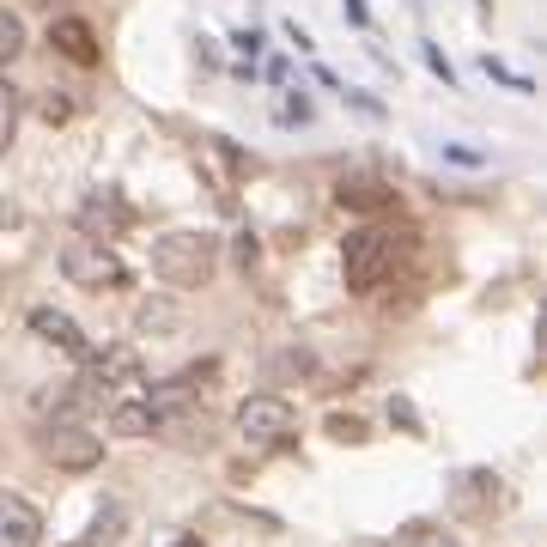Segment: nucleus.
<instances>
[{
	"label": "nucleus",
	"instance_id": "obj_1",
	"mask_svg": "<svg viewBox=\"0 0 547 547\" xmlns=\"http://www.w3.org/2000/svg\"><path fill=\"white\" fill-rule=\"evenodd\" d=\"M152 274L177 292H195L219 274V238L213 231H165L152 238Z\"/></svg>",
	"mask_w": 547,
	"mask_h": 547
},
{
	"label": "nucleus",
	"instance_id": "obj_2",
	"mask_svg": "<svg viewBox=\"0 0 547 547\" xmlns=\"http://www.w3.org/2000/svg\"><path fill=\"white\" fill-rule=\"evenodd\" d=\"M402 262V244H396V231H383V225H359L347 231V244H341V274L353 292H377L389 274H396Z\"/></svg>",
	"mask_w": 547,
	"mask_h": 547
},
{
	"label": "nucleus",
	"instance_id": "obj_3",
	"mask_svg": "<svg viewBox=\"0 0 547 547\" xmlns=\"http://www.w3.org/2000/svg\"><path fill=\"white\" fill-rule=\"evenodd\" d=\"M238 438L250 444V450H292L298 444V408L280 396V389H262V396H250V402H238Z\"/></svg>",
	"mask_w": 547,
	"mask_h": 547
},
{
	"label": "nucleus",
	"instance_id": "obj_4",
	"mask_svg": "<svg viewBox=\"0 0 547 547\" xmlns=\"http://www.w3.org/2000/svg\"><path fill=\"white\" fill-rule=\"evenodd\" d=\"M61 274H67L73 286H86V292H110V286H122V280H128L122 256H116L110 244H92V238L61 244Z\"/></svg>",
	"mask_w": 547,
	"mask_h": 547
},
{
	"label": "nucleus",
	"instance_id": "obj_5",
	"mask_svg": "<svg viewBox=\"0 0 547 547\" xmlns=\"http://www.w3.org/2000/svg\"><path fill=\"white\" fill-rule=\"evenodd\" d=\"M43 456L55 468H67V475H86V468L104 462V438L86 432L80 420H55V426H43Z\"/></svg>",
	"mask_w": 547,
	"mask_h": 547
},
{
	"label": "nucleus",
	"instance_id": "obj_6",
	"mask_svg": "<svg viewBox=\"0 0 547 547\" xmlns=\"http://www.w3.org/2000/svg\"><path fill=\"white\" fill-rule=\"evenodd\" d=\"M0 547H43V511L19 487H0Z\"/></svg>",
	"mask_w": 547,
	"mask_h": 547
},
{
	"label": "nucleus",
	"instance_id": "obj_7",
	"mask_svg": "<svg viewBox=\"0 0 547 547\" xmlns=\"http://www.w3.org/2000/svg\"><path fill=\"white\" fill-rule=\"evenodd\" d=\"M31 335H37V341H49V347H61L73 365H86V353H92V341L80 335V323L61 317V310H49V304H37V310H31Z\"/></svg>",
	"mask_w": 547,
	"mask_h": 547
},
{
	"label": "nucleus",
	"instance_id": "obj_8",
	"mask_svg": "<svg viewBox=\"0 0 547 547\" xmlns=\"http://www.w3.org/2000/svg\"><path fill=\"white\" fill-rule=\"evenodd\" d=\"M49 49H55L61 61H73V67H98V37H92V25H86L80 13H61V19L49 25Z\"/></svg>",
	"mask_w": 547,
	"mask_h": 547
},
{
	"label": "nucleus",
	"instance_id": "obj_9",
	"mask_svg": "<svg viewBox=\"0 0 547 547\" xmlns=\"http://www.w3.org/2000/svg\"><path fill=\"white\" fill-rule=\"evenodd\" d=\"M122 225H128V207H116L110 195H86V207H80V238H92V244H110Z\"/></svg>",
	"mask_w": 547,
	"mask_h": 547
},
{
	"label": "nucleus",
	"instance_id": "obj_10",
	"mask_svg": "<svg viewBox=\"0 0 547 547\" xmlns=\"http://www.w3.org/2000/svg\"><path fill=\"white\" fill-rule=\"evenodd\" d=\"M122 529H128L122 499H104V505H98V517H92V529H86L80 541H67V547H116V541H122Z\"/></svg>",
	"mask_w": 547,
	"mask_h": 547
},
{
	"label": "nucleus",
	"instance_id": "obj_11",
	"mask_svg": "<svg viewBox=\"0 0 547 547\" xmlns=\"http://www.w3.org/2000/svg\"><path fill=\"white\" fill-rule=\"evenodd\" d=\"M335 201H341V207H353V213H377V207H396V195H389L383 183H365V177L341 183V189H335Z\"/></svg>",
	"mask_w": 547,
	"mask_h": 547
},
{
	"label": "nucleus",
	"instance_id": "obj_12",
	"mask_svg": "<svg viewBox=\"0 0 547 547\" xmlns=\"http://www.w3.org/2000/svg\"><path fill=\"white\" fill-rule=\"evenodd\" d=\"M152 426H159V420H152L146 396H128V402H116V408H110V432H122V438H146Z\"/></svg>",
	"mask_w": 547,
	"mask_h": 547
},
{
	"label": "nucleus",
	"instance_id": "obj_13",
	"mask_svg": "<svg viewBox=\"0 0 547 547\" xmlns=\"http://www.w3.org/2000/svg\"><path fill=\"white\" fill-rule=\"evenodd\" d=\"M19 116H25V98H19V86H13V80H0V152L13 146V134H19Z\"/></svg>",
	"mask_w": 547,
	"mask_h": 547
},
{
	"label": "nucleus",
	"instance_id": "obj_14",
	"mask_svg": "<svg viewBox=\"0 0 547 547\" xmlns=\"http://www.w3.org/2000/svg\"><path fill=\"white\" fill-rule=\"evenodd\" d=\"M19 49H25V19L0 7V67H7V61H19Z\"/></svg>",
	"mask_w": 547,
	"mask_h": 547
},
{
	"label": "nucleus",
	"instance_id": "obj_15",
	"mask_svg": "<svg viewBox=\"0 0 547 547\" xmlns=\"http://www.w3.org/2000/svg\"><path fill=\"white\" fill-rule=\"evenodd\" d=\"M37 116H43L49 128H61V122H73V98H67V92H43V98H37Z\"/></svg>",
	"mask_w": 547,
	"mask_h": 547
},
{
	"label": "nucleus",
	"instance_id": "obj_16",
	"mask_svg": "<svg viewBox=\"0 0 547 547\" xmlns=\"http://www.w3.org/2000/svg\"><path fill=\"white\" fill-rule=\"evenodd\" d=\"M274 122H280V128H304V122H310V98H304V92H298V98H286V110H280Z\"/></svg>",
	"mask_w": 547,
	"mask_h": 547
},
{
	"label": "nucleus",
	"instance_id": "obj_17",
	"mask_svg": "<svg viewBox=\"0 0 547 547\" xmlns=\"http://www.w3.org/2000/svg\"><path fill=\"white\" fill-rule=\"evenodd\" d=\"M329 438H365V420H353V414H329Z\"/></svg>",
	"mask_w": 547,
	"mask_h": 547
},
{
	"label": "nucleus",
	"instance_id": "obj_18",
	"mask_svg": "<svg viewBox=\"0 0 547 547\" xmlns=\"http://www.w3.org/2000/svg\"><path fill=\"white\" fill-rule=\"evenodd\" d=\"M444 159H450V165H462V171H475V165H487V159H481L475 146H444Z\"/></svg>",
	"mask_w": 547,
	"mask_h": 547
},
{
	"label": "nucleus",
	"instance_id": "obj_19",
	"mask_svg": "<svg viewBox=\"0 0 547 547\" xmlns=\"http://www.w3.org/2000/svg\"><path fill=\"white\" fill-rule=\"evenodd\" d=\"M389 420H396L402 432H420V420H414V408H408L402 396H396V402H389Z\"/></svg>",
	"mask_w": 547,
	"mask_h": 547
},
{
	"label": "nucleus",
	"instance_id": "obj_20",
	"mask_svg": "<svg viewBox=\"0 0 547 547\" xmlns=\"http://www.w3.org/2000/svg\"><path fill=\"white\" fill-rule=\"evenodd\" d=\"M347 104H353V110H365V116H383V104H377L371 92H347Z\"/></svg>",
	"mask_w": 547,
	"mask_h": 547
},
{
	"label": "nucleus",
	"instance_id": "obj_21",
	"mask_svg": "<svg viewBox=\"0 0 547 547\" xmlns=\"http://www.w3.org/2000/svg\"><path fill=\"white\" fill-rule=\"evenodd\" d=\"M426 61H432V73H438V80H450V61L438 55V43H426Z\"/></svg>",
	"mask_w": 547,
	"mask_h": 547
},
{
	"label": "nucleus",
	"instance_id": "obj_22",
	"mask_svg": "<svg viewBox=\"0 0 547 547\" xmlns=\"http://www.w3.org/2000/svg\"><path fill=\"white\" fill-rule=\"evenodd\" d=\"M347 19H353V25H371V13H365V0H347Z\"/></svg>",
	"mask_w": 547,
	"mask_h": 547
},
{
	"label": "nucleus",
	"instance_id": "obj_23",
	"mask_svg": "<svg viewBox=\"0 0 547 547\" xmlns=\"http://www.w3.org/2000/svg\"><path fill=\"white\" fill-rule=\"evenodd\" d=\"M0 225H19V207H13L7 195H0Z\"/></svg>",
	"mask_w": 547,
	"mask_h": 547
},
{
	"label": "nucleus",
	"instance_id": "obj_24",
	"mask_svg": "<svg viewBox=\"0 0 547 547\" xmlns=\"http://www.w3.org/2000/svg\"><path fill=\"white\" fill-rule=\"evenodd\" d=\"M171 547H207V541H201V535H177Z\"/></svg>",
	"mask_w": 547,
	"mask_h": 547
}]
</instances>
